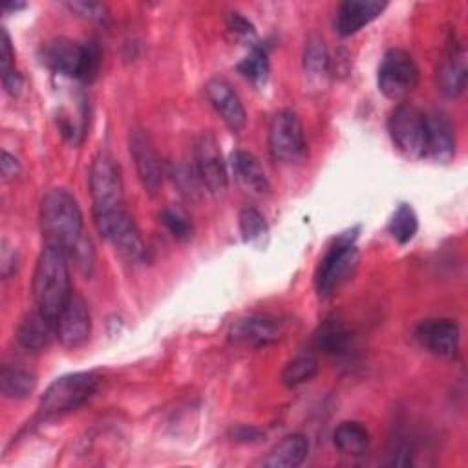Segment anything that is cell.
Here are the masks:
<instances>
[{"label":"cell","instance_id":"6da1fadb","mask_svg":"<svg viewBox=\"0 0 468 468\" xmlns=\"http://www.w3.org/2000/svg\"><path fill=\"white\" fill-rule=\"evenodd\" d=\"M68 261L69 260L60 247L44 243L33 272L31 292L35 305L42 314L55 322L71 294Z\"/></svg>","mask_w":468,"mask_h":468},{"label":"cell","instance_id":"7a4b0ae2","mask_svg":"<svg viewBox=\"0 0 468 468\" xmlns=\"http://www.w3.org/2000/svg\"><path fill=\"white\" fill-rule=\"evenodd\" d=\"M40 227L46 243L60 247L66 256L86 238L82 212L66 188H51L40 203Z\"/></svg>","mask_w":468,"mask_h":468},{"label":"cell","instance_id":"3957f363","mask_svg":"<svg viewBox=\"0 0 468 468\" xmlns=\"http://www.w3.org/2000/svg\"><path fill=\"white\" fill-rule=\"evenodd\" d=\"M358 249L355 236H340L324 254L314 274V285L320 298H329L346 282L351 280L358 267Z\"/></svg>","mask_w":468,"mask_h":468},{"label":"cell","instance_id":"277c9868","mask_svg":"<svg viewBox=\"0 0 468 468\" xmlns=\"http://www.w3.org/2000/svg\"><path fill=\"white\" fill-rule=\"evenodd\" d=\"M99 388V375L93 371L68 373L53 380L40 399L46 415H62L86 404Z\"/></svg>","mask_w":468,"mask_h":468},{"label":"cell","instance_id":"5b68a950","mask_svg":"<svg viewBox=\"0 0 468 468\" xmlns=\"http://www.w3.org/2000/svg\"><path fill=\"white\" fill-rule=\"evenodd\" d=\"M97 232L128 261H141L146 254L141 232L126 207L93 212Z\"/></svg>","mask_w":468,"mask_h":468},{"label":"cell","instance_id":"8992f818","mask_svg":"<svg viewBox=\"0 0 468 468\" xmlns=\"http://www.w3.org/2000/svg\"><path fill=\"white\" fill-rule=\"evenodd\" d=\"M294 320L278 314H249L234 320L227 331L229 342L245 347H263L289 338Z\"/></svg>","mask_w":468,"mask_h":468},{"label":"cell","instance_id":"52a82bcc","mask_svg":"<svg viewBox=\"0 0 468 468\" xmlns=\"http://www.w3.org/2000/svg\"><path fill=\"white\" fill-rule=\"evenodd\" d=\"M395 146L408 157H426V113L410 102L397 104L388 119Z\"/></svg>","mask_w":468,"mask_h":468},{"label":"cell","instance_id":"ba28073f","mask_svg":"<svg viewBox=\"0 0 468 468\" xmlns=\"http://www.w3.org/2000/svg\"><path fill=\"white\" fill-rule=\"evenodd\" d=\"M419 77V66L415 64L413 57L404 49L393 48L386 51L380 60L377 82L384 97L402 101L417 88Z\"/></svg>","mask_w":468,"mask_h":468},{"label":"cell","instance_id":"9c48e42d","mask_svg":"<svg viewBox=\"0 0 468 468\" xmlns=\"http://www.w3.org/2000/svg\"><path fill=\"white\" fill-rule=\"evenodd\" d=\"M88 183L93 201V212H104L124 207L121 170L108 152H101L93 157Z\"/></svg>","mask_w":468,"mask_h":468},{"label":"cell","instance_id":"30bf717a","mask_svg":"<svg viewBox=\"0 0 468 468\" xmlns=\"http://www.w3.org/2000/svg\"><path fill=\"white\" fill-rule=\"evenodd\" d=\"M269 150L272 157L285 165L300 163L305 154V137L298 115L291 110H280L269 124Z\"/></svg>","mask_w":468,"mask_h":468},{"label":"cell","instance_id":"8fae6325","mask_svg":"<svg viewBox=\"0 0 468 468\" xmlns=\"http://www.w3.org/2000/svg\"><path fill=\"white\" fill-rule=\"evenodd\" d=\"M194 165L199 179L214 196L223 194L229 185L227 165L219 143L212 132H201L194 143Z\"/></svg>","mask_w":468,"mask_h":468},{"label":"cell","instance_id":"7c38bea8","mask_svg":"<svg viewBox=\"0 0 468 468\" xmlns=\"http://www.w3.org/2000/svg\"><path fill=\"white\" fill-rule=\"evenodd\" d=\"M91 333V314L86 300L71 291L62 311L57 316V338L66 349L84 346Z\"/></svg>","mask_w":468,"mask_h":468},{"label":"cell","instance_id":"4fadbf2b","mask_svg":"<svg viewBox=\"0 0 468 468\" xmlns=\"http://www.w3.org/2000/svg\"><path fill=\"white\" fill-rule=\"evenodd\" d=\"M128 148L143 188L148 194L155 196L163 183V166L150 135L143 128H132L128 137Z\"/></svg>","mask_w":468,"mask_h":468},{"label":"cell","instance_id":"5bb4252c","mask_svg":"<svg viewBox=\"0 0 468 468\" xmlns=\"http://www.w3.org/2000/svg\"><path fill=\"white\" fill-rule=\"evenodd\" d=\"M415 338L428 353L452 360L459 349V325L450 318L422 320L415 327Z\"/></svg>","mask_w":468,"mask_h":468},{"label":"cell","instance_id":"9a60e30c","mask_svg":"<svg viewBox=\"0 0 468 468\" xmlns=\"http://www.w3.org/2000/svg\"><path fill=\"white\" fill-rule=\"evenodd\" d=\"M468 80V68H466V51L461 42L455 40V37H450L446 55L441 58L435 69V84L437 90L448 97L455 99L459 97Z\"/></svg>","mask_w":468,"mask_h":468},{"label":"cell","instance_id":"2e32d148","mask_svg":"<svg viewBox=\"0 0 468 468\" xmlns=\"http://www.w3.org/2000/svg\"><path fill=\"white\" fill-rule=\"evenodd\" d=\"M42 62L58 75L80 79L84 68V44L57 37L42 46Z\"/></svg>","mask_w":468,"mask_h":468},{"label":"cell","instance_id":"e0dca14e","mask_svg":"<svg viewBox=\"0 0 468 468\" xmlns=\"http://www.w3.org/2000/svg\"><path fill=\"white\" fill-rule=\"evenodd\" d=\"M207 97L214 110L221 115L223 122L236 133H239L247 124L245 108L234 91V88L221 77H214L205 86Z\"/></svg>","mask_w":468,"mask_h":468},{"label":"cell","instance_id":"ac0fdd59","mask_svg":"<svg viewBox=\"0 0 468 468\" xmlns=\"http://www.w3.org/2000/svg\"><path fill=\"white\" fill-rule=\"evenodd\" d=\"M426 155L441 163L455 155V128L442 110L426 113Z\"/></svg>","mask_w":468,"mask_h":468},{"label":"cell","instance_id":"d6986e66","mask_svg":"<svg viewBox=\"0 0 468 468\" xmlns=\"http://www.w3.org/2000/svg\"><path fill=\"white\" fill-rule=\"evenodd\" d=\"M388 7L380 0H347L342 2L335 16V31L340 37H351L373 22Z\"/></svg>","mask_w":468,"mask_h":468},{"label":"cell","instance_id":"ffe728a7","mask_svg":"<svg viewBox=\"0 0 468 468\" xmlns=\"http://www.w3.org/2000/svg\"><path fill=\"white\" fill-rule=\"evenodd\" d=\"M230 170L238 185L252 194V196H263L269 192V179L260 165V161L245 152V150H236L230 154Z\"/></svg>","mask_w":468,"mask_h":468},{"label":"cell","instance_id":"44dd1931","mask_svg":"<svg viewBox=\"0 0 468 468\" xmlns=\"http://www.w3.org/2000/svg\"><path fill=\"white\" fill-rule=\"evenodd\" d=\"M53 336H57V322L42 314L38 309L27 313L16 329L18 344L24 349L35 353L46 349Z\"/></svg>","mask_w":468,"mask_h":468},{"label":"cell","instance_id":"7402d4cb","mask_svg":"<svg viewBox=\"0 0 468 468\" xmlns=\"http://www.w3.org/2000/svg\"><path fill=\"white\" fill-rule=\"evenodd\" d=\"M309 453V441L302 433L285 435L278 441L265 459H261V466L265 468H296L300 466Z\"/></svg>","mask_w":468,"mask_h":468},{"label":"cell","instance_id":"603a6c76","mask_svg":"<svg viewBox=\"0 0 468 468\" xmlns=\"http://www.w3.org/2000/svg\"><path fill=\"white\" fill-rule=\"evenodd\" d=\"M333 442L346 455H362L369 446V431L356 420H346L336 426Z\"/></svg>","mask_w":468,"mask_h":468},{"label":"cell","instance_id":"cb8c5ba5","mask_svg":"<svg viewBox=\"0 0 468 468\" xmlns=\"http://www.w3.org/2000/svg\"><path fill=\"white\" fill-rule=\"evenodd\" d=\"M0 388L5 399H27L37 388V377L20 367H4L0 373Z\"/></svg>","mask_w":468,"mask_h":468},{"label":"cell","instance_id":"d4e9b609","mask_svg":"<svg viewBox=\"0 0 468 468\" xmlns=\"http://www.w3.org/2000/svg\"><path fill=\"white\" fill-rule=\"evenodd\" d=\"M349 342V331L336 318H327L316 333V347L327 355H344Z\"/></svg>","mask_w":468,"mask_h":468},{"label":"cell","instance_id":"484cf974","mask_svg":"<svg viewBox=\"0 0 468 468\" xmlns=\"http://www.w3.org/2000/svg\"><path fill=\"white\" fill-rule=\"evenodd\" d=\"M239 232L245 243L263 247L269 239V225L263 214L252 207H245L239 212Z\"/></svg>","mask_w":468,"mask_h":468},{"label":"cell","instance_id":"4316f807","mask_svg":"<svg viewBox=\"0 0 468 468\" xmlns=\"http://www.w3.org/2000/svg\"><path fill=\"white\" fill-rule=\"evenodd\" d=\"M417 229H419V219H417L415 210L408 203H400L397 207V210L391 214L389 223H388V230H389L391 238L397 243L404 245L413 239V236L417 234Z\"/></svg>","mask_w":468,"mask_h":468},{"label":"cell","instance_id":"83f0119b","mask_svg":"<svg viewBox=\"0 0 468 468\" xmlns=\"http://www.w3.org/2000/svg\"><path fill=\"white\" fill-rule=\"evenodd\" d=\"M303 71L309 79H322L329 71V53L324 40L316 35L309 37L303 49Z\"/></svg>","mask_w":468,"mask_h":468},{"label":"cell","instance_id":"f1b7e54d","mask_svg":"<svg viewBox=\"0 0 468 468\" xmlns=\"http://www.w3.org/2000/svg\"><path fill=\"white\" fill-rule=\"evenodd\" d=\"M318 373V360L311 355H302L285 364L282 371V382L287 388H298L311 382Z\"/></svg>","mask_w":468,"mask_h":468},{"label":"cell","instance_id":"f546056e","mask_svg":"<svg viewBox=\"0 0 468 468\" xmlns=\"http://www.w3.org/2000/svg\"><path fill=\"white\" fill-rule=\"evenodd\" d=\"M238 69L249 80L261 84L269 77V58L261 48H252L250 53L238 64Z\"/></svg>","mask_w":468,"mask_h":468},{"label":"cell","instance_id":"4dcf8cb0","mask_svg":"<svg viewBox=\"0 0 468 468\" xmlns=\"http://www.w3.org/2000/svg\"><path fill=\"white\" fill-rule=\"evenodd\" d=\"M161 221L166 227V230L179 241H188L194 234V227L192 221L188 219V216L174 207H168L161 212Z\"/></svg>","mask_w":468,"mask_h":468},{"label":"cell","instance_id":"1f68e13d","mask_svg":"<svg viewBox=\"0 0 468 468\" xmlns=\"http://www.w3.org/2000/svg\"><path fill=\"white\" fill-rule=\"evenodd\" d=\"M71 13H75L77 16H82L86 20H91V22H106L108 18V9L104 4L101 2H86V0H73V2H66L64 4Z\"/></svg>","mask_w":468,"mask_h":468},{"label":"cell","instance_id":"d6a6232c","mask_svg":"<svg viewBox=\"0 0 468 468\" xmlns=\"http://www.w3.org/2000/svg\"><path fill=\"white\" fill-rule=\"evenodd\" d=\"M101 66V51L95 42H86L84 44V68H82V77L80 80L91 82L97 77Z\"/></svg>","mask_w":468,"mask_h":468},{"label":"cell","instance_id":"836d02e7","mask_svg":"<svg viewBox=\"0 0 468 468\" xmlns=\"http://www.w3.org/2000/svg\"><path fill=\"white\" fill-rule=\"evenodd\" d=\"M230 437L232 441L236 442H243V444H254V442H260L263 439V431L260 428H254V426H249V424H236L230 428Z\"/></svg>","mask_w":468,"mask_h":468},{"label":"cell","instance_id":"e575fe53","mask_svg":"<svg viewBox=\"0 0 468 468\" xmlns=\"http://www.w3.org/2000/svg\"><path fill=\"white\" fill-rule=\"evenodd\" d=\"M15 60V51L11 46V38L5 27H2V38H0V64H2V73H7L11 69H15L13 66Z\"/></svg>","mask_w":468,"mask_h":468},{"label":"cell","instance_id":"d590c367","mask_svg":"<svg viewBox=\"0 0 468 468\" xmlns=\"http://www.w3.org/2000/svg\"><path fill=\"white\" fill-rule=\"evenodd\" d=\"M16 252L15 249L4 239L2 241V252H0V267H2V276L7 280L15 271H16Z\"/></svg>","mask_w":468,"mask_h":468},{"label":"cell","instance_id":"8d00e7d4","mask_svg":"<svg viewBox=\"0 0 468 468\" xmlns=\"http://www.w3.org/2000/svg\"><path fill=\"white\" fill-rule=\"evenodd\" d=\"M229 27H230L234 33H238V35H241V37H245V38L254 37V27H252V24H250L247 18H243L241 15H238V13H230V15H229Z\"/></svg>","mask_w":468,"mask_h":468},{"label":"cell","instance_id":"74e56055","mask_svg":"<svg viewBox=\"0 0 468 468\" xmlns=\"http://www.w3.org/2000/svg\"><path fill=\"white\" fill-rule=\"evenodd\" d=\"M2 84H4V90H5L11 97H15V95L20 93L22 84H24V79H22V75H20L16 69H11V71H7V73H2Z\"/></svg>","mask_w":468,"mask_h":468},{"label":"cell","instance_id":"f35d334b","mask_svg":"<svg viewBox=\"0 0 468 468\" xmlns=\"http://www.w3.org/2000/svg\"><path fill=\"white\" fill-rule=\"evenodd\" d=\"M18 172H20V163H18V159L15 157V155H11L9 152H2V176H4V179L5 181H9V179H15L16 176H18Z\"/></svg>","mask_w":468,"mask_h":468},{"label":"cell","instance_id":"ab89813d","mask_svg":"<svg viewBox=\"0 0 468 468\" xmlns=\"http://www.w3.org/2000/svg\"><path fill=\"white\" fill-rule=\"evenodd\" d=\"M24 5H26V4H22V2H15V4L9 2V4H4V11H9V9H11V11H16V9H22Z\"/></svg>","mask_w":468,"mask_h":468}]
</instances>
